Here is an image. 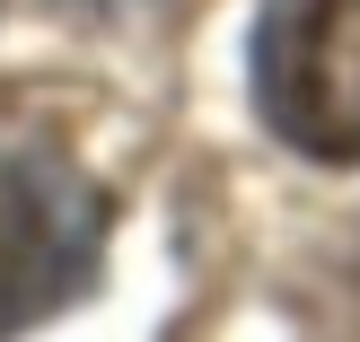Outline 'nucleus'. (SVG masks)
<instances>
[{"label": "nucleus", "instance_id": "nucleus-2", "mask_svg": "<svg viewBox=\"0 0 360 342\" xmlns=\"http://www.w3.org/2000/svg\"><path fill=\"white\" fill-rule=\"evenodd\" d=\"M255 105L290 150L360 167V0H264Z\"/></svg>", "mask_w": 360, "mask_h": 342}, {"label": "nucleus", "instance_id": "nucleus-1", "mask_svg": "<svg viewBox=\"0 0 360 342\" xmlns=\"http://www.w3.org/2000/svg\"><path fill=\"white\" fill-rule=\"evenodd\" d=\"M105 255V193L44 150H0V342L44 325Z\"/></svg>", "mask_w": 360, "mask_h": 342}]
</instances>
